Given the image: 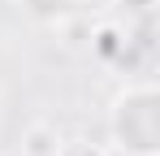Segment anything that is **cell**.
<instances>
[{
  "label": "cell",
  "mask_w": 160,
  "mask_h": 156,
  "mask_svg": "<svg viewBox=\"0 0 160 156\" xmlns=\"http://www.w3.org/2000/svg\"><path fill=\"white\" fill-rule=\"evenodd\" d=\"M22 152L26 156H61V134H56L52 126H30Z\"/></svg>",
  "instance_id": "obj_4"
},
{
  "label": "cell",
  "mask_w": 160,
  "mask_h": 156,
  "mask_svg": "<svg viewBox=\"0 0 160 156\" xmlns=\"http://www.w3.org/2000/svg\"><path fill=\"white\" fill-rule=\"evenodd\" d=\"M18 4V13L35 26H52L61 30L65 22H74L78 18V0H13Z\"/></svg>",
  "instance_id": "obj_3"
},
{
  "label": "cell",
  "mask_w": 160,
  "mask_h": 156,
  "mask_svg": "<svg viewBox=\"0 0 160 156\" xmlns=\"http://www.w3.org/2000/svg\"><path fill=\"white\" fill-rule=\"evenodd\" d=\"M117 4V22H143V18H156V0H112Z\"/></svg>",
  "instance_id": "obj_5"
},
{
  "label": "cell",
  "mask_w": 160,
  "mask_h": 156,
  "mask_svg": "<svg viewBox=\"0 0 160 156\" xmlns=\"http://www.w3.org/2000/svg\"><path fill=\"white\" fill-rule=\"evenodd\" d=\"M108 152L160 156V91L152 78H130L108 104Z\"/></svg>",
  "instance_id": "obj_1"
},
{
  "label": "cell",
  "mask_w": 160,
  "mask_h": 156,
  "mask_svg": "<svg viewBox=\"0 0 160 156\" xmlns=\"http://www.w3.org/2000/svg\"><path fill=\"white\" fill-rule=\"evenodd\" d=\"M91 56H95L100 65L121 70V65H134V61L147 56V52L130 39V26L126 22H100V26H91Z\"/></svg>",
  "instance_id": "obj_2"
}]
</instances>
